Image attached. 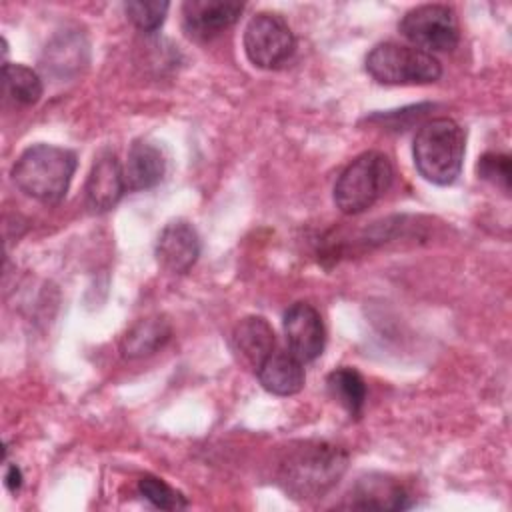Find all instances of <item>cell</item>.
Masks as SVG:
<instances>
[{
	"mask_svg": "<svg viewBox=\"0 0 512 512\" xmlns=\"http://www.w3.org/2000/svg\"><path fill=\"white\" fill-rule=\"evenodd\" d=\"M122 170L128 190H148L160 184V180L164 178L166 160L158 146L146 140H136L128 150Z\"/></svg>",
	"mask_w": 512,
	"mask_h": 512,
	"instance_id": "obj_15",
	"label": "cell"
},
{
	"mask_svg": "<svg viewBox=\"0 0 512 512\" xmlns=\"http://www.w3.org/2000/svg\"><path fill=\"white\" fill-rule=\"evenodd\" d=\"M2 82H4V96L20 106H32L42 96V80L40 76L24 66V64H10L2 66Z\"/></svg>",
	"mask_w": 512,
	"mask_h": 512,
	"instance_id": "obj_18",
	"label": "cell"
},
{
	"mask_svg": "<svg viewBox=\"0 0 512 512\" xmlns=\"http://www.w3.org/2000/svg\"><path fill=\"white\" fill-rule=\"evenodd\" d=\"M478 176L500 186L504 192L510 190V158L506 154H484L478 162Z\"/></svg>",
	"mask_w": 512,
	"mask_h": 512,
	"instance_id": "obj_21",
	"label": "cell"
},
{
	"mask_svg": "<svg viewBox=\"0 0 512 512\" xmlns=\"http://www.w3.org/2000/svg\"><path fill=\"white\" fill-rule=\"evenodd\" d=\"M348 454L328 442H300L278 466V484L296 500L324 496L344 476Z\"/></svg>",
	"mask_w": 512,
	"mask_h": 512,
	"instance_id": "obj_1",
	"label": "cell"
},
{
	"mask_svg": "<svg viewBox=\"0 0 512 512\" xmlns=\"http://www.w3.org/2000/svg\"><path fill=\"white\" fill-rule=\"evenodd\" d=\"M364 66L376 82L388 86L430 84L442 76V66L434 54L398 42H382L374 46L368 52Z\"/></svg>",
	"mask_w": 512,
	"mask_h": 512,
	"instance_id": "obj_5",
	"label": "cell"
},
{
	"mask_svg": "<svg viewBox=\"0 0 512 512\" xmlns=\"http://www.w3.org/2000/svg\"><path fill=\"white\" fill-rule=\"evenodd\" d=\"M244 4L230 0H188L182 4V26L194 40H212L236 24Z\"/></svg>",
	"mask_w": 512,
	"mask_h": 512,
	"instance_id": "obj_9",
	"label": "cell"
},
{
	"mask_svg": "<svg viewBox=\"0 0 512 512\" xmlns=\"http://www.w3.org/2000/svg\"><path fill=\"white\" fill-rule=\"evenodd\" d=\"M138 492L144 500L162 510H180L188 506L186 498L178 490L156 476H142L138 480Z\"/></svg>",
	"mask_w": 512,
	"mask_h": 512,
	"instance_id": "obj_19",
	"label": "cell"
},
{
	"mask_svg": "<svg viewBox=\"0 0 512 512\" xmlns=\"http://www.w3.org/2000/svg\"><path fill=\"white\" fill-rule=\"evenodd\" d=\"M4 484H6V488L10 492H18L20 490V486H22V472H20V468L16 464L8 466V470L4 474Z\"/></svg>",
	"mask_w": 512,
	"mask_h": 512,
	"instance_id": "obj_22",
	"label": "cell"
},
{
	"mask_svg": "<svg viewBox=\"0 0 512 512\" xmlns=\"http://www.w3.org/2000/svg\"><path fill=\"white\" fill-rule=\"evenodd\" d=\"M394 168L386 154L370 150L354 158L334 184V204L344 214H360L390 188Z\"/></svg>",
	"mask_w": 512,
	"mask_h": 512,
	"instance_id": "obj_4",
	"label": "cell"
},
{
	"mask_svg": "<svg viewBox=\"0 0 512 512\" xmlns=\"http://www.w3.org/2000/svg\"><path fill=\"white\" fill-rule=\"evenodd\" d=\"M168 338H170V324L164 318L152 316V318L140 320L126 332L122 340V354L126 358H142V356L154 354L158 348L166 344Z\"/></svg>",
	"mask_w": 512,
	"mask_h": 512,
	"instance_id": "obj_16",
	"label": "cell"
},
{
	"mask_svg": "<svg viewBox=\"0 0 512 512\" xmlns=\"http://www.w3.org/2000/svg\"><path fill=\"white\" fill-rule=\"evenodd\" d=\"M398 28L414 48L428 54L448 52L458 44V22L454 10L444 4H422L408 10Z\"/></svg>",
	"mask_w": 512,
	"mask_h": 512,
	"instance_id": "obj_6",
	"label": "cell"
},
{
	"mask_svg": "<svg viewBox=\"0 0 512 512\" xmlns=\"http://www.w3.org/2000/svg\"><path fill=\"white\" fill-rule=\"evenodd\" d=\"M326 386H328L330 396L342 408H346L352 416L360 414L364 400H366V384L358 370H354L350 366L336 368L334 372L328 374Z\"/></svg>",
	"mask_w": 512,
	"mask_h": 512,
	"instance_id": "obj_17",
	"label": "cell"
},
{
	"mask_svg": "<svg viewBox=\"0 0 512 512\" xmlns=\"http://www.w3.org/2000/svg\"><path fill=\"white\" fill-rule=\"evenodd\" d=\"M258 380L264 390L276 396H292L304 388V366L290 350L274 348L272 354L258 366Z\"/></svg>",
	"mask_w": 512,
	"mask_h": 512,
	"instance_id": "obj_13",
	"label": "cell"
},
{
	"mask_svg": "<svg viewBox=\"0 0 512 512\" xmlns=\"http://www.w3.org/2000/svg\"><path fill=\"white\" fill-rule=\"evenodd\" d=\"M76 164V154L68 148L34 144L14 162L12 180L26 196L44 204H56L66 196Z\"/></svg>",
	"mask_w": 512,
	"mask_h": 512,
	"instance_id": "obj_2",
	"label": "cell"
},
{
	"mask_svg": "<svg viewBox=\"0 0 512 512\" xmlns=\"http://www.w3.org/2000/svg\"><path fill=\"white\" fill-rule=\"evenodd\" d=\"M126 190L124 170L114 154H102L86 178V204L94 212L114 208Z\"/></svg>",
	"mask_w": 512,
	"mask_h": 512,
	"instance_id": "obj_11",
	"label": "cell"
},
{
	"mask_svg": "<svg viewBox=\"0 0 512 512\" xmlns=\"http://www.w3.org/2000/svg\"><path fill=\"white\" fill-rule=\"evenodd\" d=\"M234 352L254 370L272 354L276 348L274 330L262 316L242 318L232 332Z\"/></svg>",
	"mask_w": 512,
	"mask_h": 512,
	"instance_id": "obj_14",
	"label": "cell"
},
{
	"mask_svg": "<svg viewBox=\"0 0 512 512\" xmlns=\"http://www.w3.org/2000/svg\"><path fill=\"white\" fill-rule=\"evenodd\" d=\"M350 506L362 510H404L410 506L406 488L390 476L368 474L358 478L350 492Z\"/></svg>",
	"mask_w": 512,
	"mask_h": 512,
	"instance_id": "obj_12",
	"label": "cell"
},
{
	"mask_svg": "<svg viewBox=\"0 0 512 512\" xmlns=\"http://www.w3.org/2000/svg\"><path fill=\"white\" fill-rule=\"evenodd\" d=\"M464 150V128L450 118H434L424 122L414 136V166L424 180L448 186L460 176Z\"/></svg>",
	"mask_w": 512,
	"mask_h": 512,
	"instance_id": "obj_3",
	"label": "cell"
},
{
	"mask_svg": "<svg viewBox=\"0 0 512 512\" xmlns=\"http://www.w3.org/2000/svg\"><path fill=\"white\" fill-rule=\"evenodd\" d=\"M284 336L288 350L302 362L316 360L326 344V330L312 304L296 302L284 314Z\"/></svg>",
	"mask_w": 512,
	"mask_h": 512,
	"instance_id": "obj_8",
	"label": "cell"
},
{
	"mask_svg": "<svg viewBox=\"0 0 512 512\" xmlns=\"http://www.w3.org/2000/svg\"><path fill=\"white\" fill-rule=\"evenodd\" d=\"M170 4L160 0H132L124 4L126 16L142 32H156L166 18Z\"/></svg>",
	"mask_w": 512,
	"mask_h": 512,
	"instance_id": "obj_20",
	"label": "cell"
},
{
	"mask_svg": "<svg viewBox=\"0 0 512 512\" xmlns=\"http://www.w3.org/2000/svg\"><path fill=\"white\" fill-rule=\"evenodd\" d=\"M242 42L248 60L258 68H278L294 52V34L288 22L274 12L254 14Z\"/></svg>",
	"mask_w": 512,
	"mask_h": 512,
	"instance_id": "obj_7",
	"label": "cell"
},
{
	"mask_svg": "<svg viewBox=\"0 0 512 512\" xmlns=\"http://www.w3.org/2000/svg\"><path fill=\"white\" fill-rule=\"evenodd\" d=\"M200 256V238L192 224L174 220L162 228L156 240V260L170 274L188 272Z\"/></svg>",
	"mask_w": 512,
	"mask_h": 512,
	"instance_id": "obj_10",
	"label": "cell"
}]
</instances>
